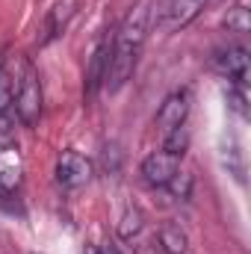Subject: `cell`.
Segmentation results:
<instances>
[{
	"instance_id": "7",
	"label": "cell",
	"mask_w": 251,
	"mask_h": 254,
	"mask_svg": "<svg viewBox=\"0 0 251 254\" xmlns=\"http://www.w3.org/2000/svg\"><path fill=\"white\" fill-rule=\"evenodd\" d=\"M249 57L251 54L246 45H231L228 51H222L216 57V68L222 74H228L231 80H237L240 86H246V80H249Z\"/></svg>"
},
{
	"instance_id": "11",
	"label": "cell",
	"mask_w": 251,
	"mask_h": 254,
	"mask_svg": "<svg viewBox=\"0 0 251 254\" xmlns=\"http://www.w3.org/2000/svg\"><path fill=\"white\" fill-rule=\"evenodd\" d=\"M187 148H189V133H187V127H178V130H172V133H166V154H172V157H184L187 154Z\"/></svg>"
},
{
	"instance_id": "4",
	"label": "cell",
	"mask_w": 251,
	"mask_h": 254,
	"mask_svg": "<svg viewBox=\"0 0 251 254\" xmlns=\"http://www.w3.org/2000/svg\"><path fill=\"white\" fill-rule=\"evenodd\" d=\"M57 178L68 190H80L92 181V160H86L77 151H63L57 160Z\"/></svg>"
},
{
	"instance_id": "8",
	"label": "cell",
	"mask_w": 251,
	"mask_h": 254,
	"mask_svg": "<svg viewBox=\"0 0 251 254\" xmlns=\"http://www.w3.org/2000/svg\"><path fill=\"white\" fill-rule=\"evenodd\" d=\"M110 51H113V48H110V39H104V42L95 48V54H92V65H89V74H86V92H89V95H95V92H98V86L104 83Z\"/></svg>"
},
{
	"instance_id": "3",
	"label": "cell",
	"mask_w": 251,
	"mask_h": 254,
	"mask_svg": "<svg viewBox=\"0 0 251 254\" xmlns=\"http://www.w3.org/2000/svg\"><path fill=\"white\" fill-rule=\"evenodd\" d=\"M207 0H163L157 6V27H163L166 33L184 30L187 24H192Z\"/></svg>"
},
{
	"instance_id": "6",
	"label": "cell",
	"mask_w": 251,
	"mask_h": 254,
	"mask_svg": "<svg viewBox=\"0 0 251 254\" xmlns=\"http://www.w3.org/2000/svg\"><path fill=\"white\" fill-rule=\"evenodd\" d=\"M175 175H178V157H172V154H166V151H154V154H148L145 163H142V178H145L151 187L166 190V184H169Z\"/></svg>"
},
{
	"instance_id": "14",
	"label": "cell",
	"mask_w": 251,
	"mask_h": 254,
	"mask_svg": "<svg viewBox=\"0 0 251 254\" xmlns=\"http://www.w3.org/2000/svg\"><path fill=\"white\" fill-rule=\"evenodd\" d=\"M12 101H15V86H12V77H9L6 65H0V113H9Z\"/></svg>"
},
{
	"instance_id": "5",
	"label": "cell",
	"mask_w": 251,
	"mask_h": 254,
	"mask_svg": "<svg viewBox=\"0 0 251 254\" xmlns=\"http://www.w3.org/2000/svg\"><path fill=\"white\" fill-rule=\"evenodd\" d=\"M187 116H189V92L187 89L172 92V95L160 104V110H157V127H160V133L166 136V133L184 127L187 125Z\"/></svg>"
},
{
	"instance_id": "16",
	"label": "cell",
	"mask_w": 251,
	"mask_h": 254,
	"mask_svg": "<svg viewBox=\"0 0 251 254\" xmlns=\"http://www.w3.org/2000/svg\"><path fill=\"white\" fill-rule=\"evenodd\" d=\"M101 254H122V252H119L113 243H107V246H101Z\"/></svg>"
},
{
	"instance_id": "10",
	"label": "cell",
	"mask_w": 251,
	"mask_h": 254,
	"mask_svg": "<svg viewBox=\"0 0 251 254\" xmlns=\"http://www.w3.org/2000/svg\"><path fill=\"white\" fill-rule=\"evenodd\" d=\"M142 228H145L142 210H139V207H127L125 216H122V222H119V234H122L125 240H133V237H136Z\"/></svg>"
},
{
	"instance_id": "2",
	"label": "cell",
	"mask_w": 251,
	"mask_h": 254,
	"mask_svg": "<svg viewBox=\"0 0 251 254\" xmlns=\"http://www.w3.org/2000/svg\"><path fill=\"white\" fill-rule=\"evenodd\" d=\"M15 113H18V122L30 130L42 119V83H39V71L30 63H24L18 89H15Z\"/></svg>"
},
{
	"instance_id": "13",
	"label": "cell",
	"mask_w": 251,
	"mask_h": 254,
	"mask_svg": "<svg viewBox=\"0 0 251 254\" xmlns=\"http://www.w3.org/2000/svg\"><path fill=\"white\" fill-rule=\"evenodd\" d=\"M166 190L172 192L175 198L187 201V198H189V192H192V178H189L187 172H181V169H178V175H175V178H172V181L166 184Z\"/></svg>"
},
{
	"instance_id": "9",
	"label": "cell",
	"mask_w": 251,
	"mask_h": 254,
	"mask_svg": "<svg viewBox=\"0 0 251 254\" xmlns=\"http://www.w3.org/2000/svg\"><path fill=\"white\" fill-rule=\"evenodd\" d=\"M187 234L178 225H163L160 228V249L166 254H187Z\"/></svg>"
},
{
	"instance_id": "15",
	"label": "cell",
	"mask_w": 251,
	"mask_h": 254,
	"mask_svg": "<svg viewBox=\"0 0 251 254\" xmlns=\"http://www.w3.org/2000/svg\"><path fill=\"white\" fill-rule=\"evenodd\" d=\"M228 101H231V107H234L240 116L249 113V110H246V92H243V89H231V92H228Z\"/></svg>"
},
{
	"instance_id": "12",
	"label": "cell",
	"mask_w": 251,
	"mask_h": 254,
	"mask_svg": "<svg viewBox=\"0 0 251 254\" xmlns=\"http://www.w3.org/2000/svg\"><path fill=\"white\" fill-rule=\"evenodd\" d=\"M225 27H228L231 33H249V30H251L249 9H246V6L231 9V12H228V18H225Z\"/></svg>"
},
{
	"instance_id": "1",
	"label": "cell",
	"mask_w": 251,
	"mask_h": 254,
	"mask_svg": "<svg viewBox=\"0 0 251 254\" xmlns=\"http://www.w3.org/2000/svg\"><path fill=\"white\" fill-rule=\"evenodd\" d=\"M148 21H151V9L142 3L127 15L122 30L116 33L113 51H110V60H107V74H104V86L110 92H119L130 80V74L136 71L139 51L145 45V36H148Z\"/></svg>"
}]
</instances>
